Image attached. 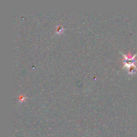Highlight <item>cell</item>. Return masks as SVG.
<instances>
[{
	"instance_id": "6da1fadb",
	"label": "cell",
	"mask_w": 137,
	"mask_h": 137,
	"mask_svg": "<svg viewBox=\"0 0 137 137\" xmlns=\"http://www.w3.org/2000/svg\"><path fill=\"white\" fill-rule=\"evenodd\" d=\"M123 55L124 56V58H125V60H124L123 62L124 63V66L123 67V68L124 67H127L128 68L130 66H131L132 65H134V64L136 62H137V60H134V58L136 57V56L137 55V53L134 55L133 56H131L130 52H128V54L127 55H124L123 54Z\"/></svg>"
},
{
	"instance_id": "7a4b0ae2",
	"label": "cell",
	"mask_w": 137,
	"mask_h": 137,
	"mask_svg": "<svg viewBox=\"0 0 137 137\" xmlns=\"http://www.w3.org/2000/svg\"><path fill=\"white\" fill-rule=\"evenodd\" d=\"M137 71V67L134 64L130 66L128 68V73L130 75H133L136 73Z\"/></svg>"
},
{
	"instance_id": "3957f363",
	"label": "cell",
	"mask_w": 137,
	"mask_h": 137,
	"mask_svg": "<svg viewBox=\"0 0 137 137\" xmlns=\"http://www.w3.org/2000/svg\"><path fill=\"white\" fill-rule=\"evenodd\" d=\"M64 31V28H63V27L62 26H59L57 27L56 29V33L58 34H61L63 33V32Z\"/></svg>"
},
{
	"instance_id": "277c9868",
	"label": "cell",
	"mask_w": 137,
	"mask_h": 137,
	"mask_svg": "<svg viewBox=\"0 0 137 137\" xmlns=\"http://www.w3.org/2000/svg\"><path fill=\"white\" fill-rule=\"evenodd\" d=\"M25 99H26V98H25L24 95H21L19 99L20 101H21V102H23V101H24L25 100Z\"/></svg>"
}]
</instances>
